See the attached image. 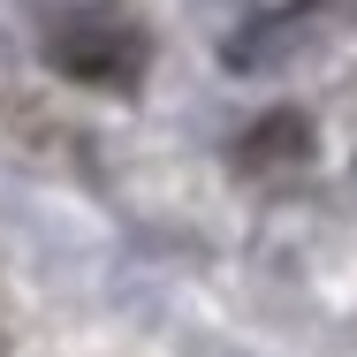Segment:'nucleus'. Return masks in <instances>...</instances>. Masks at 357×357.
I'll return each mask as SVG.
<instances>
[{
    "instance_id": "obj_3",
    "label": "nucleus",
    "mask_w": 357,
    "mask_h": 357,
    "mask_svg": "<svg viewBox=\"0 0 357 357\" xmlns=\"http://www.w3.org/2000/svg\"><path fill=\"white\" fill-rule=\"evenodd\" d=\"M312 160V122L296 114V107H274V114H259L243 144H236V167H251V175H289V167H304Z\"/></svg>"
},
{
    "instance_id": "obj_4",
    "label": "nucleus",
    "mask_w": 357,
    "mask_h": 357,
    "mask_svg": "<svg viewBox=\"0 0 357 357\" xmlns=\"http://www.w3.org/2000/svg\"><path fill=\"white\" fill-rule=\"evenodd\" d=\"M327 31H357V0H312Z\"/></svg>"
},
{
    "instance_id": "obj_2",
    "label": "nucleus",
    "mask_w": 357,
    "mask_h": 357,
    "mask_svg": "<svg viewBox=\"0 0 357 357\" xmlns=\"http://www.w3.org/2000/svg\"><path fill=\"white\" fill-rule=\"evenodd\" d=\"M335 31L319 23V8L312 0H289V8H266V15H251L236 38H228V69L243 76H266V69H289V61H304L312 46H327Z\"/></svg>"
},
{
    "instance_id": "obj_1",
    "label": "nucleus",
    "mask_w": 357,
    "mask_h": 357,
    "mask_svg": "<svg viewBox=\"0 0 357 357\" xmlns=\"http://www.w3.org/2000/svg\"><path fill=\"white\" fill-rule=\"evenodd\" d=\"M46 61H54L61 76H76V84H91V91H137L152 46H144V31L130 23V15L69 8V15L46 23Z\"/></svg>"
}]
</instances>
